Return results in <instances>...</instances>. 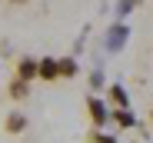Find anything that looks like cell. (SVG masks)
Wrapping results in <instances>:
<instances>
[{"instance_id": "obj_1", "label": "cell", "mask_w": 153, "mask_h": 143, "mask_svg": "<svg viewBox=\"0 0 153 143\" xmlns=\"http://www.w3.org/2000/svg\"><path fill=\"white\" fill-rule=\"evenodd\" d=\"M87 113H90L93 130H103L107 120H110V103H107V100H100V97H90V100H87Z\"/></svg>"}, {"instance_id": "obj_7", "label": "cell", "mask_w": 153, "mask_h": 143, "mask_svg": "<svg viewBox=\"0 0 153 143\" xmlns=\"http://www.w3.org/2000/svg\"><path fill=\"white\" fill-rule=\"evenodd\" d=\"M113 116H117V123H120V127H130V123H133V113H130V110H117Z\"/></svg>"}, {"instance_id": "obj_11", "label": "cell", "mask_w": 153, "mask_h": 143, "mask_svg": "<svg viewBox=\"0 0 153 143\" xmlns=\"http://www.w3.org/2000/svg\"><path fill=\"white\" fill-rule=\"evenodd\" d=\"M150 123H153V110H150Z\"/></svg>"}, {"instance_id": "obj_5", "label": "cell", "mask_w": 153, "mask_h": 143, "mask_svg": "<svg viewBox=\"0 0 153 143\" xmlns=\"http://www.w3.org/2000/svg\"><path fill=\"white\" fill-rule=\"evenodd\" d=\"M107 97H110L113 110H126V107H130V100H126V93H123V87H110V90H107Z\"/></svg>"}, {"instance_id": "obj_6", "label": "cell", "mask_w": 153, "mask_h": 143, "mask_svg": "<svg viewBox=\"0 0 153 143\" xmlns=\"http://www.w3.org/2000/svg\"><path fill=\"white\" fill-rule=\"evenodd\" d=\"M27 93H30V83L27 80H17V77L10 80V97L13 100H27Z\"/></svg>"}, {"instance_id": "obj_9", "label": "cell", "mask_w": 153, "mask_h": 143, "mask_svg": "<svg viewBox=\"0 0 153 143\" xmlns=\"http://www.w3.org/2000/svg\"><path fill=\"white\" fill-rule=\"evenodd\" d=\"M90 143H117V140H113V136H103L100 130H93V133H90Z\"/></svg>"}, {"instance_id": "obj_3", "label": "cell", "mask_w": 153, "mask_h": 143, "mask_svg": "<svg viewBox=\"0 0 153 143\" xmlns=\"http://www.w3.org/2000/svg\"><path fill=\"white\" fill-rule=\"evenodd\" d=\"M40 80H47V83L60 80V60H53V57H43V60H40Z\"/></svg>"}, {"instance_id": "obj_8", "label": "cell", "mask_w": 153, "mask_h": 143, "mask_svg": "<svg viewBox=\"0 0 153 143\" xmlns=\"http://www.w3.org/2000/svg\"><path fill=\"white\" fill-rule=\"evenodd\" d=\"M76 73V63L73 60H60V77H73Z\"/></svg>"}, {"instance_id": "obj_4", "label": "cell", "mask_w": 153, "mask_h": 143, "mask_svg": "<svg viewBox=\"0 0 153 143\" xmlns=\"http://www.w3.org/2000/svg\"><path fill=\"white\" fill-rule=\"evenodd\" d=\"M4 130H7L10 136H17V133H23V130H27V116H23L20 110H13V113L7 116V123H4Z\"/></svg>"}, {"instance_id": "obj_10", "label": "cell", "mask_w": 153, "mask_h": 143, "mask_svg": "<svg viewBox=\"0 0 153 143\" xmlns=\"http://www.w3.org/2000/svg\"><path fill=\"white\" fill-rule=\"evenodd\" d=\"M7 4H13V7H23V4H27V0H7Z\"/></svg>"}, {"instance_id": "obj_2", "label": "cell", "mask_w": 153, "mask_h": 143, "mask_svg": "<svg viewBox=\"0 0 153 143\" xmlns=\"http://www.w3.org/2000/svg\"><path fill=\"white\" fill-rule=\"evenodd\" d=\"M17 80H40V60H33V57H20L17 60Z\"/></svg>"}]
</instances>
